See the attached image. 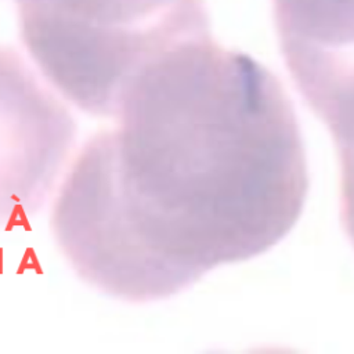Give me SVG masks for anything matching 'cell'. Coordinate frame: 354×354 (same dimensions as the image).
Returning <instances> with one entry per match:
<instances>
[{"instance_id": "1", "label": "cell", "mask_w": 354, "mask_h": 354, "mask_svg": "<svg viewBox=\"0 0 354 354\" xmlns=\"http://www.w3.org/2000/svg\"><path fill=\"white\" fill-rule=\"evenodd\" d=\"M91 136L54 198V239L76 275L115 299H167L213 268L277 245L308 173L279 79L213 37Z\"/></svg>"}, {"instance_id": "4", "label": "cell", "mask_w": 354, "mask_h": 354, "mask_svg": "<svg viewBox=\"0 0 354 354\" xmlns=\"http://www.w3.org/2000/svg\"><path fill=\"white\" fill-rule=\"evenodd\" d=\"M342 169V221L354 245V144L337 147Z\"/></svg>"}, {"instance_id": "2", "label": "cell", "mask_w": 354, "mask_h": 354, "mask_svg": "<svg viewBox=\"0 0 354 354\" xmlns=\"http://www.w3.org/2000/svg\"><path fill=\"white\" fill-rule=\"evenodd\" d=\"M21 40L80 111L112 116L166 54L210 35L205 0H15Z\"/></svg>"}, {"instance_id": "3", "label": "cell", "mask_w": 354, "mask_h": 354, "mask_svg": "<svg viewBox=\"0 0 354 354\" xmlns=\"http://www.w3.org/2000/svg\"><path fill=\"white\" fill-rule=\"evenodd\" d=\"M286 69L336 147L354 144V0H272Z\"/></svg>"}]
</instances>
